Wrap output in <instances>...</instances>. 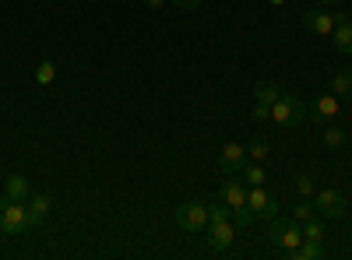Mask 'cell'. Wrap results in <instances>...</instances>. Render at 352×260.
Masks as SVG:
<instances>
[{"mask_svg": "<svg viewBox=\"0 0 352 260\" xmlns=\"http://www.w3.org/2000/svg\"><path fill=\"white\" fill-rule=\"evenodd\" d=\"M335 25H338V14H328V11H307L303 14V28L320 39H331L335 32Z\"/></svg>", "mask_w": 352, "mask_h": 260, "instance_id": "11", "label": "cell"}, {"mask_svg": "<svg viewBox=\"0 0 352 260\" xmlns=\"http://www.w3.org/2000/svg\"><path fill=\"white\" fill-rule=\"evenodd\" d=\"M176 225H180L184 233H204V228H208V204H201V200L180 204L176 208Z\"/></svg>", "mask_w": 352, "mask_h": 260, "instance_id": "5", "label": "cell"}, {"mask_svg": "<svg viewBox=\"0 0 352 260\" xmlns=\"http://www.w3.org/2000/svg\"><path fill=\"white\" fill-rule=\"evenodd\" d=\"M268 243L282 253H292L300 243H303V225L300 222H292V218H272L268 222Z\"/></svg>", "mask_w": 352, "mask_h": 260, "instance_id": "2", "label": "cell"}, {"mask_svg": "<svg viewBox=\"0 0 352 260\" xmlns=\"http://www.w3.org/2000/svg\"><path fill=\"white\" fill-rule=\"evenodd\" d=\"M144 4H148V8H152V11H159V8H162V4H166V0H144Z\"/></svg>", "mask_w": 352, "mask_h": 260, "instance_id": "27", "label": "cell"}, {"mask_svg": "<svg viewBox=\"0 0 352 260\" xmlns=\"http://www.w3.org/2000/svg\"><path fill=\"white\" fill-rule=\"evenodd\" d=\"M232 222H236V228H247L254 222V211L250 208H240V211H232Z\"/></svg>", "mask_w": 352, "mask_h": 260, "instance_id": "25", "label": "cell"}, {"mask_svg": "<svg viewBox=\"0 0 352 260\" xmlns=\"http://www.w3.org/2000/svg\"><path fill=\"white\" fill-rule=\"evenodd\" d=\"M324 144H328L331 152L345 148V130H342V127H328V130H324Z\"/></svg>", "mask_w": 352, "mask_h": 260, "instance_id": "24", "label": "cell"}, {"mask_svg": "<svg viewBox=\"0 0 352 260\" xmlns=\"http://www.w3.org/2000/svg\"><path fill=\"white\" fill-rule=\"evenodd\" d=\"M314 215H317V208H314V200H310V197H300V200H292V204H289V218H292V222H300V225L310 222Z\"/></svg>", "mask_w": 352, "mask_h": 260, "instance_id": "16", "label": "cell"}, {"mask_svg": "<svg viewBox=\"0 0 352 260\" xmlns=\"http://www.w3.org/2000/svg\"><path fill=\"white\" fill-rule=\"evenodd\" d=\"M247 162H250V158H247V148H243V144H236V141L222 144V152H219V165H222L226 176H240Z\"/></svg>", "mask_w": 352, "mask_h": 260, "instance_id": "10", "label": "cell"}, {"mask_svg": "<svg viewBox=\"0 0 352 260\" xmlns=\"http://www.w3.org/2000/svg\"><path fill=\"white\" fill-rule=\"evenodd\" d=\"M292 187H296L300 197H314L317 193V180L310 176V172H296V176H292Z\"/></svg>", "mask_w": 352, "mask_h": 260, "instance_id": "21", "label": "cell"}, {"mask_svg": "<svg viewBox=\"0 0 352 260\" xmlns=\"http://www.w3.org/2000/svg\"><path fill=\"white\" fill-rule=\"evenodd\" d=\"M331 39H335V49H338L342 56H352V18H349V14L338 11V25H335Z\"/></svg>", "mask_w": 352, "mask_h": 260, "instance_id": "14", "label": "cell"}, {"mask_svg": "<svg viewBox=\"0 0 352 260\" xmlns=\"http://www.w3.org/2000/svg\"><path fill=\"white\" fill-rule=\"evenodd\" d=\"M314 208H317V215L320 218H328V222H335V218H345V193L342 190H335V187H324V190H317L314 193Z\"/></svg>", "mask_w": 352, "mask_h": 260, "instance_id": "4", "label": "cell"}, {"mask_svg": "<svg viewBox=\"0 0 352 260\" xmlns=\"http://www.w3.org/2000/svg\"><path fill=\"white\" fill-rule=\"evenodd\" d=\"M278 95H282V84L278 81H261L257 88H254V120L257 123L272 120V106H275Z\"/></svg>", "mask_w": 352, "mask_h": 260, "instance_id": "6", "label": "cell"}, {"mask_svg": "<svg viewBox=\"0 0 352 260\" xmlns=\"http://www.w3.org/2000/svg\"><path fill=\"white\" fill-rule=\"evenodd\" d=\"M247 208L254 211V218L272 222V218L278 215V200L264 190V187H247Z\"/></svg>", "mask_w": 352, "mask_h": 260, "instance_id": "7", "label": "cell"}, {"mask_svg": "<svg viewBox=\"0 0 352 260\" xmlns=\"http://www.w3.org/2000/svg\"><path fill=\"white\" fill-rule=\"evenodd\" d=\"M317 4H338V0H317Z\"/></svg>", "mask_w": 352, "mask_h": 260, "instance_id": "28", "label": "cell"}, {"mask_svg": "<svg viewBox=\"0 0 352 260\" xmlns=\"http://www.w3.org/2000/svg\"><path fill=\"white\" fill-rule=\"evenodd\" d=\"M176 8H184V11H197L201 8V0H173Z\"/></svg>", "mask_w": 352, "mask_h": 260, "instance_id": "26", "label": "cell"}, {"mask_svg": "<svg viewBox=\"0 0 352 260\" xmlns=\"http://www.w3.org/2000/svg\"><path fill=\"white\" fill-rule=\"evenodd\" d=\"M307 120V106L300 95H292V92H282L272 106V123L282 127V130H292V127H300Z\"/></svg>", "mask_w": 352, "mask_h": 260, "instance_id": "1", "label": "cell"}, {"mask_svg": "<svg viewBox=\"0 0 352 260\" xmlns=\"http://www.w3.org/2000/svg\"><path fill=\"white\" fill-rule=\"evenodd\" d=\"M25 208H28V225L32 228H39L46 218H50V208H53V197L46 193V190H36L32 197L25 200Z\"/></svg>", "mask_w": 352, "mask_h": 260, "instance_id": "13", "label": "cell"}, {"mask_svg": "<svg viewBox=\"0 0 352 260\" xmlns=\"http://www.w3.org/2000/svg\"><path fill=\"white\" fill-rule=\"evenodd\" d=\"M272 4H285V0H272Z\"/></svg>", "mask_w": 352, "mask_h": 260, "instance_id": "29", "label": "cell"}, {"mask_svg": "<svg viewBox=\"0 0 352 260\" xmlns=\"http://www.w3.org/2000/svg\"><path fill=\"white\" fill-rule=\"evenodd\" d=\"M331 92H335L338 99H352V71H338V74L331 78Z\"/></svg>", "mask_w": 352, "mask_h": 260, "instance_id": "20", "label": "cell"}, {"mask_svg": "<svg viewBox=\"0 0 352 260\" xmlns=\"http://www.w3.org/2000/svg\"><path fill=\"white\" fill-rule=\"evenodd\" d=\"M4 197H11V200H28V197H32V183H28L21 172H11V176L4 180Z\"/></svg>", "mask_w": 352, "mask_h": 260, "instance_id": "15", "label": "cell"}, {"mask_svg": "<svg viewBox=\"0 0 352 260\" xmlns=\"http://www.w3.org/2000/svg\"><path fill=\"white\" fill-rule=\"evenodd\" d=\"M232 239H236V225H232V218L208 222V228H204V243H208L212 250H229Z\"/></svg>", "mask_w": 352, "mask_h": 260, "instance_id": "9", "label": "cell"}, {"mask_svg": "<svg viewBox=\"0 0 352 260\" xmlns=\"http://www.w3.org/2000/svg\"><path fill=\"white\" fill-rule=\"evenodd\" d=\"M25 228H28V208H25V200L0 197V233H4V236H21Z\"/></svg>", "mask_w": 352, "mask_h": 260, "instance_id": "3", "label": "cell"}, {"mask_svg": "<svg viewBox=\"0 0 352 260\" xmlns=\"http://www.w3.org/2000/svg\"><path fill=\"white\" fill-rule=\"evenodd\" d=\"M285 257H289V260H320V257H324V246L314 243V239H303L296 250L285 253Z\"/></svg>", "mask_w": 352, "mask_h": 260, "instance_id": "17", "label": "cell"}, {"mask_svg": "<svg viewBox=\"0 0 352 260\" xmlns=\"http://www.w3.org/2000/svg\"><path fill=\"white\" fill-rule=\"evenodd\" d=\"M219 200H222V204H229V211L247 208V183L236 180V176H229V180L222 183V190H219Z\"/></svg>", "mask_w": 352, "mask_h": 260, "instance_id": "12", "label": "cell"}, {"mask_svg": "<svg viewBox=\"0 0 352 260\" xmlns=\"http://www.w3.org/2000/svg\"><path fill=\"white\" fill-rule=\"evenodd\" d=\"M338 113H342V99H338L335 92L317 95V99L307 106V117H310L314 123H335V120H338Z\"/></svg>", "mask_w": 352, "mask_h": 260, "instance_id": "8", "label": "cell"}, {"mask_svg": "<svg viewBox=\"0 0 352 260\" xmlns=\"http://www.w3.org/2000/svg\"><path fill=\"white\" fill-rule=\"evenodd\" d=\"M240 180L247 187H264V180H268V172H264V162H247L243 172H240Z\"/></svg>", "mask_w": 352, "mask_h": 260, "instance_id": "18", "label": "cell"}, {"mask_svg": "<svg viewBox=\"0 0 352 260\" xmlns=\"http://www.w3.org/2000/svg\"><path fill=\"white\" fill-rule=\"evenodd\" d=\"M268 155H272V144H268V137L257 134V137L247 144V158H250V162H264Z\"/></svg>", "mask_w": 352, "mask_h": 260, "instance_id": "19", "label": "cell"}, {"mask_svg": "<svg viewBox=\"0 0 352 260\" xmlns=\"http://www.w3.org/2000/svg\"><path fill=\"white\" fill-rule=\"evenodd\" d=\"M53 78H56V64L53 60H43L36 67V84H43V88H46V84H53Z\"/></svg>", "mask_w": 352, "mask_h": 260, "instance_id": "22", "label": "cell"}, {"mask_svg": "<svg viewBox=\"0 0 352 260\" xmlns=\"http://www.w3.org/2000/svg\"><path fill=\"white\" fill-rule=\"evenodd\" d=\"M303 239H314V243L324 239V225L317 222V215H314L310 222H303Z\"/></svg>", "mask_w": 352, "mask_h": 260, "instance_id": "23", "label": "cell"}]
</instances>
